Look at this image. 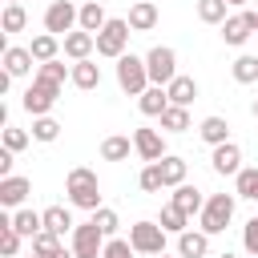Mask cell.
<instances>
[{
    "instance_id": "27",
    "label": "cell",
    "mask_w": 258,
    "mask_h": 258,
    "mask_svg": "<svg viewBox=\"0 0 258 258\" xmlns=\"http://www.w3.org/2000/svg\"><path fill=\"white\" fill-rule=\"evenodd\" d=\"M36 77H40V81H48V85H60V89H64V81L73 77V64H64V60L56 56V60L36 64Z\"/></svg>"
},
{
    "instance_id": "45",
    "label": "cell",
    "mask_w": 258,
    "mask_h": 258,
    "mask_svg": "<svg viewBox=\"0 0 258 258\" xmlns=\"http://www.w3.org/2000/svg\"><path fill=\"white\" fill-rule=\"evenodd\" d=\"M226 4H234V8H246V4H250V0H226Z\"/></svg>"
},
{
    "instance_id": "35",
    "label": "cell",
    "mask_w": 258,
    "mask_h": 258,
    "mask_svg": "<svg viewBox=\"0 0 258 258\" xmlns=\"http://www.w3.org/2000/svg\"><path fill=\"white\" fill-rule=\"evenodd\" d=\"M234 194L238 198H250V202H258V169H238V177H234Z\"/></svg>"
},
{
    "instance_id": "32",
    "label": "cell",
    "mask_w": 258,
    "mask_h": 258,
    "mask_svg": "<svg viewBox=\"0 0 258 258\" xmlns=\"http://www.w3.org/2000/svg\"><path fill=\"white\" fill-rule=\"evenodd\" d=\"M129 149H133V141H129V137H121V133H113V137H105V141H101V157H105V161H125V157H129Z\"/></svg>"
},
{
    "instance_id": "47",
    "label": "cell",
    "mask_w": 258,
    "mask_h": 258,
    "mask_svg": "<svg viewBox=\"0 0 258 258\" xmlns=\"http://www.w3.org/2000/svg\"><path fill=\"white\" fill-rule=\"evenodd\" d=\"M153 258H169V254H165V250H161V254H153Z\"/></svg>"
},
{
    "instance_id": "7",
    "label": "cell",
    "mask_w": 258,
    "mask_h": 258,
    "mask_svg": "<svg viewBox=\"0 0 258 258\" xmlns=\"http://www.w3.org/2000/svg\"><path fill=\"white\" fill-rule=\"evenodd\" d=\"M56 101H60V85H48V81H40V77H32V85H28L24 97H20L24 113H32V117H44Z\"/></svg>"
},
{
    "instance_id": "25",
    "label": "cell",
    "mask_w": 258,
    "mask_h": 258,
    "mask_svg": "<svg viewBox=\"0 0 258 258\" xmlns=\"http://www.w3.org/2000/svg\"><path fill=\"white\" fill-rule=\"evenodd\" d=\"M157 165H161V181H165V189H173V185H181V181H185V157L165 153Z\"/></svg>"
},
{
    "instance_id": "30",
    "label": "cell",
    "mask_w": 258,
    "mask_h": 258,
    "mask_svg": "<svg viewBox=\"0 0 258 258\" xmlns=\"http://www.w3.org/2000/svg\"><path fill=\"white\" fill-rule=\"evenodd\" d=\"M56 137H60V121H56V117H48V113H44V117H32V141L52 145Z\"/></svg>"
},
{
    "instance_id": "26",
    "label": "cell",
    "mask_w": 258,
    "mask_h": 258,
    "mask_svg": "<svg viewBox=\"0 0 258 258\" xmlns=\"http://www.w3.org/2000/svg\"><path fill=\"white\" fill-rule=\"evenodd\" d=\"M44 230H52V234L64 238V234L77 230V222H73V214H69L64 206H48V210H44Z\"/></svg>"
},
{
    "instance_id": "14",
    "label": "cell",
    "mask_w": 258,
    "mask_h": 258,
    "mask_svg": "<svg viewBox=\"0 0 258 258\" xmlns=\"http://www.w3.org/2000/svg\"><path fill=\"white\" fill-rule=\"evenodd\" d=\"M169 105H173V101H169V89H165V85H149V89L137 97V109H141L145 117H161Z\"/></svg>"
},
{
    "instance_id": "39",
    "label": "cell",
    "mask_w": 258,
    "mask_h": 258,
    "mask_svg": "<svg viewBox=\"0 0 258 258\" xmlns=\"http://www.w3.org/2000/svg\"><path fill=\"white\" fill-rule=\"evenodd\" d=\"M93 222L101 226V234H105V238H117V230H121V218H117V210H109V206L93 210Z\"/></svg>"
},
{
    "instance_id": "28",
    "label": "cell",
    "mask_w": 258,
    "mask_h": 258,
    "mask_svg": "<svg viewBox=\"0 0 258 258\" xmlns=\"http://www.w3.org/2000/svg\"><path fill=\"white\" fill-rule=\"evenodd\" d=\"M12 226H16L24 238H36V234L44 230V214H36V210H24V206H20V210L12 214Z\"/></svg>"
},
{
    "instance_id": "46",
    "label": "cell",
    "mask_w": 258,
    "mask_h": 258,
    "mask_svg": "<svg viewBox=\"0 0 258 258\" xmlns=\"http://www.w3.org/2000/svg\"><path fill=\"white\" fill-rule=\"evenodd\" d=\"M218 258H238V254H230V250H226V254H218Z\"/></svg>"
},
{
    "instance_id": "23",
    "label": "cell",
    "mask_w": 258,
    "mask_h": 258,
    "mask_svg": "<svg viewBox=\"0 0 258 258\" xmlns=\"http://www.w3.org/2000/svg\"><path fill=\"white\" fill-rule=\"evenodd\" d=\"M165 89H169V101H173V105H185V109H189V105L198 101V81H194V77H181V73H177Z\"/></svg>"
},
{
    "instance_id": "8",
    "label": "cell",
    "mask_w": 258,
    "mask_h": 258,
    "mask_svg": "<svg viewBox=\"0 0 258 258\" xmlns=\"http://www.w3.org/2000/svg\"><path fill=\"white\" fill-rule=\"evenodd\" d=\"M129 242H133V250L137 254H161L165 250V226L161 222H133L129 226Z\"/></svg>"
},
{
    "instance_id": "31",
    "label": "cell",
    "mask_w": 258,
    "mask_h": 258,
    "mask_svg": "<svg viewBox=\"0 0 258 258\" xmlns=\"http://www.w3.org/2000/svg\"><path fill=\"white\" fill-rule=\"evenodd\" d=\"M157 222L165 226V234H185V230H189V214H181L173 202L161 206V218H157Z\"/></svg>"
},
{
    "instance_id": "13",
    "label": "cell",
    "mask_w": 258,
    "mask_h": 258,
    "mask_svg": "<svg viewBox=\"0 0 258 258\" xmlns=\"http://www.w3.org/2000/svg\"><path fill=\"white\" fill-rule=\"evenodd\" d=\"M60 44H64V56H69V60H85V56H93L97 36H93V32H85V28H73Z\"/></svg>"
},
{
    "instance_id": "49",
    "label": "cell",
    "mask_w": 258,
    "mask_h": 258,
    "mask_svg": "<svg viewBox=\"0 0 258 258\" xmlns=\"http://www.w3.org/2000/svg\"><path fill=\"white\" fill-rule=\"evenodd\" d=\"M4 4H20V0H4Z\"/></svg>"
},
{
    "instance_id": "12",
    "label": "cell",
    "mask_w": 258,
    "mask_h": 258,
    "mask_svg": "<svg viewBox=\"0 0 258 258\" xmlns=\"http://www.w3.org/2000/svg\"><path fill=\"white\" fill-rule=\"evenodd\" d=\"M28 194H32V181H28V177H20V173H12V177H0V206H8V210H20Z\"/></svg>"
},
{
    "instance_id": "48",
    "label": "cell",
    "mask_w": 258,
    "mask_h": 258,
    "mask_svg": "<svg viewBox=\"0 0 258 258\" xmlns=\"http://www.w3.org/2000/svg\"><path fill=\"white\" fill-rule=\"evenodd\" d=\"M254 117H258V101H254Z\"/></svg>"
},
{
    "instance_id": "2",
    "label": "cell",
    "mask_w": 258,
    "mask_h": 258,
    "mask_svg": "<svg viewBox=\"0 0 258 258\" xmlns=\"http://www.w3.org/2000/svg\"><path fill=\"white\" fill-rule=\"evenodd\" d=\"M234 202H238V194H210V198H206L198 222H202V230H206L210 238L222 234V230L230 226V218H234Z\"/></svg>"
},
{
    "instance_id": "16",
    "label": "cell",
    "mask_w": 258,
    "mask_h": 258,
    "mask_svg": "<svg viewBox=\"0 0 258 258\" xmlns=\"http://www.w3.org/2000/svg\"><path fill=\"white\" fill-rule=\"evenodd\" d=\"M77 89H101V64L93 60V56H85V60H73V77H69Z\"/></svg>"
},
{
    "instance_id": "24",
    "label": "cell",
    "mask_w": 258,
    "mask_h": 258,
    "mask_svg": "<svg viewBox=\"0 0 258 258\" xmlns=\"http://www.w3.org/2000/svg\"><path fill=\"white\" fill-rule=\"evenodd\" d=\"M198 137L206 141V145H222V141H230V121L226 117H206L202 125H198Z\"/></svg>"
},
{
    "instance_id": "33",
    "label": "cell",
    "mask_w": 258,
    "mask_h": 258,
    "mask_svg": "<svg viewBox=\"0 0 258 258\" xmlns=\"http://www.w3.org/2000/svg\"><path fill=\"white\" fill-rule=\"evenodd\" d=\"M230 73H234V81H238V85H254V81H258V56L242 52V56L230 64Z\"/></svg>"
},
{
    "instance_id": "43",
    "label": "cell",
    "mask_w": 258,
    "mask_h": 258,
    "mask_svg": "<svg viewBox=\"0 0 258 258\" xmlns=\"http://www.w3.org/2000/svg\"><path fill=\"white\" fill-rule=\"evenodd\" d=\"M12 149H0V177H12Z\"/></svg>"
},
{
    "instance_id": "5",
    "label": "cell",
    "mask_w": 258,
    "mask_h": 258,
    "mask_svg": "<svg viewBox=\"0 0 258 258\" xmlns=\"http://www.w3.org/2000/svg\"><path fill=\"white\" fill-rule=\"evenodd\" d=\"M129 20H121V16H109V24L97 32V56H109V60H117V56H125V44H129Z\"/></svg>"
},
{
    "instance_id": "10",
    "label": "cell",
    "mask_w": 258,
    "mask_h": 258,
    "mask_svg": "<svg viewBox=\"0 0 258 258\" xmlns=\"http://www.w3.org/2000/svg\"><path fill=\"white\" fill-rule=\"evenodd\" d=\"M210 165H214V173H222V177H238V169H242V149H238L234 141H222V145H214Z\"/></svg>"
},
{
    "instance_id": "42",
    "label": "cell",
    "mask_w": 258,
    "mask_h": 258,
    "mask_svg": "<svg viewBox=\"0 0 258 258\" xmlns=\"http://www.w3.org/2000/svg\"><path fill=\"white\" fill-rule=\"evenodd\" d=\"M242 250L258 258V214H254V218H250V222L242 226Z\"/></svg>"
},
{
    "instance_id": "29",
    "label": "cell",
    "mask_w": 258,
    "mask_h": 258,
    "mask_svg": "<svg viewBox=\"0 0 258 258\" xmlns=\"http://www.w3.org/2000/svg\"><path fill=\"white\" fill-rule=\"evenodd\" d=\"M157 121H161L165 133H185V129H189V109H185V105H169Z\"/></svg>"
},
{
    "instance_id": "22",
    "label": "cell",
    "mask_w": 258,
    "mask_h": 258,
    "mask_svg": "<svg viewBox=\"0 0 258 258\" xmlns=\"http://www.w3.org/2000/svg\"><path fill=\"white\" fill-rule=\"evenodd\" d=\"M60 36H52V32H40V36H32V44H28V52L36 56V64H44V60H56L60 56Z\"/></svg>"
},
{
    "instance_id": "17",
    "label": "cell",
    "mask_w": 258,
    "mask_h": 258,
    "mask_svg": "<svg viewBox=\"0 0 258 258\" xmlns=\"http://www.w3.org/2000/svg\"><path fill=\"white\" fill-rule=\"evenodd\" d=\"M169 202H173V206H177L181 214H189V218H194V214H202V206H206L202 189H198V185H185V181H181V185H173Z\"/></svg>"
},
{
    "instance_id": "11",
    "label": "cell",
    "mask_w": 258,
    "mask_h": 258,
    "mask_svg": "<svg viewBox=\"0 0 258 258\" xmlns=\"http://www.w3.org/2000/svg\"><path fill=\"white\" fill-rule=\"evenodd\" d=\"M133 149L141 161H161L165 157V137L157 129H133Z\"/></svg>"
},
{
    "instance_id": "41",
    "label": "cell",
    "mask_w": 258,
    "mask_h": 258,
    "mask_svg": "<svg viewBox=\"0 0 258 258\" xmlns=\"http://www.w3.org/2000/svg\"><path fill=\"white\" fill-rule=\"evenodd\" d=\"M133 254H137V250H133L129 238H109L105 250H101V258H133Z\"/></svg>"
},
{
    "instance_id": "44",
    "label": "cell",
    "mask_w": 258,
    "mask_h": 258,
    "mask_svg": "<svg viewBox=\"0 0 258 258\" xmlns=\"http://www.w3.org/2000/svg\"><path fill=\"white\" fill-rule=\"evenodd\" d=\"M52 258H77V254H73V250H56Z\"/></svg>"
},
{
    "instance_id": "1",
    "label": "cell",
    "mask_w": 258,
    "mask_h": 258,
    "mask_svg": "<svg viewBox=\"0 0 258 258\" xmlns=\"http://www.w3.org/2000/svg\"><path fill=\"white\" fill-rule=\"evenodd\" d=\"M64 194H69V202L77 206V210H101V181H97V173L89 169V165H73L69 169V177H64Z\"/></svg>"
},
{
    "instance_id": "6",
    "label": "cell",
    "mask_w": 258,
    "mask_h": 258,
    "mask_svg": "<svg viewBox=\"0 0 258 258\" xmlns=\"http://www.w3.org/2000/svg\"><path fill=\"white\" fill-rule=\"evenodd\" d=\"M145 69H149V85H169L177 77V52L169 44H153L145 52Z\"/></svg>"
},
{
    "instance_id": "38",
    "label": "cell",
    "mask_w": 258,
    "mask_h": 258,
    "mask_svg": "<svg viewBox=\"0 0 258 258\" xmlns=\"http://www.w3.org/2000/svg\"><path fill=\"white\" fill-rule=\"evenodd\" d=\"M226 0H198V20L202 24H222L226 20Z\"/></svg>"
},
{
    "instance_id": "21",
    "label": "cell",
    "mask_w": 258,
    "mask_h": 258,
    "mask_svg": "<svg viewBox=\"0 0 258 258\" xmlns=\"http://www.w3.org/2000/svg\"><path fill=\"white\" fill-rule=\"evenodd\" d=\"M105 24H109V12H105V4H101V0H85V4H81V28L97 36Z\"/></svg>"
},
{
    "instance_id": "40",
    "label": "cell",
    "mask_w": 258,
    "mask_h": 258,
    "mask_svg": "<svg viewBox=\"0 0 258 258\" xmlns=\"http://www.w3.org/2000/svg\"><path fill=\"white\" fill-rule=\"evenodd\" d=\"M0 137H4V149H12V153H20V149L32 141V133H28V129H16V125H4Z\"/></svg>"
},
{
    "instance_id": "18",
    "label": "cell",
    "mask_w": 258,
    "mask_h": 258,
    "mask_svg": "<svg viewBox=\"0 0 258 258\" xmlns=\"http://www.w3.org/2000/svg\"><path fill=\"white\" fill-rule=\"evenodd\" d=\"M125 20H129L133 32H149V28H157V4H153V0H137Z\"/></svg>"
},
{
    "instance_id": "19",
    "label": "cell",
    "mask_w": 258,
    "mask_h": 258,
    "mask_svg": "<svg viewBox=\"0 0 258 258\" xmlns=\"http://www.w3.org/2000/svg\"><path fill=\"white\" fill-rule=\"evenodd\" d=\"M250 36H254V28L246 24V16H242V12H238V16H226V20H222V40H226L230 48H242V44H246Z\"/></svg>"
},
{
    "instance_id": "20",
    "label": "cell",
    "mask_w": 258,
    "mask_h": 258,
    "mask_svg": "<svg viewBox=\"0 0 258 258\" xmlns=\"http://www.w3.org/2000/svg\"><path fill=\"white\" fill-rule=\"evenodd\" d=\"M32 52L28 48H20V44H4V69L12 73V77H28L32 73Z\"/></svg>"
},
{
    "instance_id": "4",
    "label": "cell",
    "mask_w": 258,
    "mask_h": 258,
    "mask_svg": "<svg viewBox=\"0 0 258 258\" xmlns=\"http://www.w3.org/2000/svg\"><path fill=\"white\" fill-rule=\"evenodd\" d=\"M73 28H81V8L73 4V0H52L48 8H44V32H52V36H69Z\"/></svg>"
},
{
    "instance_id": "15",
    "label": "cell",
    "mask_w": 258,
    "mask_h": 258,
    "mask_svg": "<svg viewBox=\"0 0 258 258\" xmlns=\"http://www.w3.org/2000/svg\"><path fill=\"white\" fill-rule=\"evenodd\" d=\"M206 254H210V234L206 230L177 234V258H206Z\"/></svg>"
},
{
    "instance_id": "34",
    "label": "cell",
    "mask_w": 258,
    "mask_h": 258,
    "mask_svg": "<svg viewBox=\"0 0 258 258\" xmlns=\"http://www.w3.org/2000/svg\"><path fill=\"white\" fill-rule=\"evenodd\" d=\"M24 24H28L24 4H4V12H0V28H4V32H24Z\"/></svg>"
},
{
    "instance_id": "50",
    "label": "cell",
    "mask_w": 258,
    "mask_h": 258,
    "mask_svg": "<svg viewBox=\"0 0 258 258\" xmlns=\"http://www.w3.org/2000/svg\"><path fill=\"white\" fill-rule=\"evenodd\" d=\"M28 258H40V254H28Z\"/></svg>"
},
{
    "instance_id": "37",
    "label": "cell",
    "mask_w": 258,
    "mask_h": 258,
    "mask_svg": "<svg viewBox=\"0 0 258 258\" xmlns=\"http://www.w3.org/2000/svg\"><path fill=\"white\" fill-rule=\"evenodd\" d=\"M32 242V254H40V258H52L56 250H64L60 246V234H52V230H40L36 238H28Z\"/></svg>"
},
{
    "instance_id": "36",
    "label": "cell",
    "mask_w": 258,
    "mask_h": 258,
    "mask_svg": "<svg viewBox=\"0 0 258 258\" xmlns=\"http://www.w3.org/2000/svg\"><path fill=\"white\" fill-rule=\"evenodd\" d=\"M137 185H141L145 194H161V189H165V181H161V165H157V161H145V169L137 173Z\"/></svg>"
},
{
    "instance_id": "9",
    "label": "cell",
    "mask_w": 258,
    "mask_h": 258,
    "mask_svg": "<svg viewBox=\"0 0 258 258\" xmlns=\"http://www.w3.org/2000/svg\"><path fill=\"white\" fill-rule=\"evenodd\" d=\"M105 234H101V226L89 218V222H81L77 230H73V254L77 258H101V250H105Z\"/></svg>"
},
{
    "instance_id": "3",
    "label": "cell",
    "mask_w": 258,
    "mask_h": 258,
    "mask_svg": "<svg viewBox=\"0 0 258 258\" xmlns=\"http://www.w3.org/2000/svg\"><path fill=\"white\" fill-rule=\"evenodd\" d=\"M117 85H121V93L141 97V93L149 89V69H145V56H133V52L117 56Z\"/></svg>"
}]
</instances>
